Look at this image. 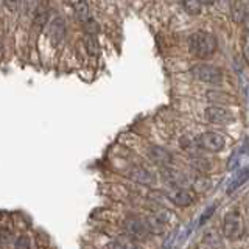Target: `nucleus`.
Segmentation results:
<instances>
[{"label": "nucleus", "instance_id": "obj_23", "mask_svg": "<svg viewBox=\"0 0 249 249\" xmlns=\"http://www.w3.org/2000/svg\"><path fill=\"white\" fill-rule=\"evenodd\" d=\"M248 105H249V88H248Z\"/></svg>", "mask_w": 249, "mask_h": 249}, {"label": "nucleus", "instance_id": "obj_11", "mask_svg": "<svg viewBox=\"0 0 249 249\" xmlns=\"http://www.w3.org/2000/svg\"><path fill=\"white\" fill-rule=\"evenodd\" d=\"M143 221L146 224L148 231H150V233H160L165 229L167 216L162 213H148L143 216Z\"/></svg>", "mask_w": 249, "mask_h": 249}, {"label": "nucleus", "instance_id": "obj_17", "mask_svg": "<svg viewBox=\"0 0 249 249\" xmlns=\"http://www.w3.org/2000/svg\"><path fill=\"white\" fill-rule=\"evenodd\" d=\"M181 3L184 6V10L189 14H192V16L201 14V10H202V2H201V0H181Z\"/></svg>", "mask_w": 249, "mask_h": 249}, {"label": "nucleus", "instance_id": "obj_2", "mask_svg": "<svg viewBox=\"0 0 249 249\" xmlns=\"http://www.w3.org/2000/svg\"><path fill=\"white\" fill-rule=\"evenodd\" d=\"M245 233V221L238 210L226 213L223 218V235L229 240H238Z\"/></svg>", "mask_w": 249, "mask_h": 249}, {"label": "nucleus", "instance_id": "obj_13", "mask_svg": "<svg viewBox=\"0 0 249 249\" xmlns=\"http://www.w3.org/2000/svg\"><path fill=\"white\" fill-rule=\"evenodd\" d=\"M70 5H72L73 11L76 13V18L80 19L83 23L92 22V19H90V10H89V5H88L86 0H70Z\"/></svg>", "mask_w": 249, "mask_h": 249}, {"label": "nucleus", "instance_id": "obj_6", "mask_svg": "<svg viewBox=\"0 0 249 249\" xmlns=\"http://www.w3.org/2000/svg\"><path fill=\"white\" fill-rule=\"evenodd\" d=\"M162 176L163 179L170 184V185H173L175 189H187V185H190L193 184L189 176L184 175L182 171H179V170H173V168H162Z\"/></svg>", "mask_w": 249, "mask_h": 249}, {"label": "nucleus", "instance_id": "obj_21", "mask_svg": "<svg viewBox=\"0 0 249 249\" xmlns=\"http://www.w3.org/2000/svg\"><path fill=\"white\" fill-rule=\"evenodd\" d=\"M243 23H245V28L249 31V13H248V16H246V19H245V22H243Z\"/></svg>", "mask_w": 249, "mask_h": 249}, {"label": "nucleus", "instance_id": "obj_22", "mask_svg": "<svg viewBox=\"0 0 249 249\" xmlns=\"http://www.w3.org/2000/svg\"><path fill=\"white\" fill-rule=\"evenodd\" d=\"M201 2H202V3H212L213 0H201Z\"/></svg>", "mask_w": 249, "mask_h": 249}, {"label": "nucleus", "instance_id": "obj_14", "mask_svg": "<svg viewBox=\"0 0 249 249\" xmlns=\"http://www.w3.org/2000/svg\"><path fill=\"white\" fill-rule=\"evenodd\" d=\"M201 249H224V248H223V241L220 240V237H218L213 231H210L202 237Z\"/></svg>", "mask_w": 249, "mask_h": 249}, {"label": "nucleus", "instance_id": "obj_7", "mask_svg": "<svg viewBox=\"0 0 249 249\" xmlns=\"http://www.w3.org/2000/svg\"><path fill=\"white\" fill-rule=\"evenodd\" d=\"M165 196L170 202L178 207H187L195 202V196L187 189H171L165 192Z\"/></svg>", "mask_w": 249, "mask_h": 249}, {"label": "nucleus", "instance_id": "obj_5", "mask_svg": "<svg viewBox=\"0 0 249 249\" xmlns=\"http://www.w3.org/2000/svg\"><path fill=\"white\" fill-rule=\"evenodd\" d=\"M196 143H198V146L202 148V150L210 151V153H218L224 148L226 139L221 134H218V132L207 131V132H202V134L198 137Z\"/></svg>", "mask_w": 249, "mask_h": 249}, {"label": "nucleus", "instance_id": "obj_20", "mask_svg": "<svg viewBox=\"0 0 249 249\" xmlns=\"http://www.w3.org/2000/svg\"><path fill=\"white\" fill-rule=\"evenodd\" d=\"M20 2H22V0H5V6L10 11H14V10H18V6L20 5Z\"/></svg>", "mask_w": 249, "mask_h": 249}, {"label": "nucleus", "instance_id": "obj_1", "mask_svg": "<svg viewBox=\"0 0 249 249\" xmlns=\"http://www.w3.org/2000/svg\"><path fill=\"white\" fill-rule=\"evenodd\" d=\"M216 37L207 31H196L189 37V49L193 56L199 59L210 58L216 52Z\"/></svg>", "mask_w": 249, "mask_h": 249}, {"label": "nucleus", "instance_id": "obj_15", "mask_svg": "<svg viewBox=\"0 0 249 249\" xmlns=\"http://www.w3.org/2000/svg\"><path fill=\"white\" fill-rule=\"evenodd\" d=\"M249 179V167H246V168H243V170H240L238 171V175L235 176L231 181V184H229V187H228V193L231 195V193H233L237 189H240L241 185H243L246 181Z\"/></svg>", "mask_w": 249, "mask_h": 249}, {"label": "nucleus", "instance_id": "obj_18", "mask_svg": "<svg viewBox=\"0 0 249 249\" xmlns=\"http://www.w3.org/2000/svg\"><path fill=\"white\" fill-rule=\"evenodd\" d=\"M120 245L123 246V249H143L142 246H140L137 241H132V238L126 237V238H120Z\"/></svg>", "mask_w": 249, "mask_h": 249}, {"label": "nucleus", "instance_id": "obj_9", "mask_svg": "<svg viewBox=\"0 0 249 249\" xmlns=\"http://www.w3.org/2000/svg\"><path fill=\"white\" fill-rule=\"evenodd\" d=\"M206 119L210 123H216V124H226L231 123L233 120V115L224 107H218V106H209L206 109Z\"/></svg>", "mask_w": 249, "mask_h": 249}, {"label": "nucleus", "instance_id": "obj_16", "mask_svg": "<svg viewBox=\"0 0 249 249\" xmlns=\"http://www.w3.org/2000/svg\"><path fill=\"white\" fill-rule=\"evenodd\" d=\"M246 16H248V11H246V6L243 5V2H240V0L233 2V5H232V19H233V22L243 23L245 19H246Z\"/></svg>", "mask_w": 249, "mask_h": 249}, {"label": "nucleus", "instance_id": "obj_12", "mask_svg": "<svg viewBox=\"0 0 249 249\" xmlns=\"http://www.w3.org/2000/svg\"><path fill=\"white\" fill-rule=\"evenodd\" d=\"M64 35H66V23L62 19H54L52 23H50V28H49V36H50V41L58 45L62 39H64Z\"/></svg>", "mask_w": 249, "mask_h": 249}, {"label": "nucleus", "instance_id": "obj_10", "mask_svg": "<svg viewBox=\"0 0 249 249\" xmlns=\"http://www.w3.org/2000/svg\"><path fill=\"white\" fill-rule=\"evenodd\" d=\"M128 176L134 181L143 184V185H153L154 184V175L150 170L142 167V165H132L128 170Z\"/></svg>", "mask_w": 249, "mask_h": 249}, {"label": "nucleus", "instance_id": "obj_4", "mask_svg": "<svg viewBox=\"0 0 249 249\" xmlns=\"http://www.w3.org/2000/svg\"><path fill=\"white\" fill-rule=\"evenodd\" d=\"M123 229H124V232L128 233L129 238L136 240V241L145 240L148 237V233H150V231H148L146 224L143 221V218H137V216L124 218Z\"/></svg>", "mask_w": 249, "mask_h": 249}, {"label": "nucleus", "instance_id": "obj_8", "mask_svg": "<svg viewBox=\"0 0 249 249\" xmlns=\"http://www.w3.org/2000/svg\"><path fill=\"white\" fill-rule=\"evenodd\" d=\"M148 156L151 158L154 163H158L162 168H168L170 165H173V156L168 153L165 148H162L159 145H151L148 148Z\"/></svg>", "mask_w": 249, "mask_h": 249}, {"label": "nucleus", "instance_id": "obj_19", "mask_svg": "<svg viewBox=\"0 0 249 249\" xmlns=\"http://www.w3.org/2000/svg\"><path fill=\"white\" fill-rule=\"evenodd\" d=\"M86 45H88V50L90 52V54H97V53H98L97 41H95V37H93L92 35H88V36H86Z\"/></svg>", "mask_w": 249, "mask_h": 249}, {"label": "nucleus", "instance_id": "obj_3", "mask_svg": "<svg viewBox=\"0 0 249 249\" xmlns=\"http://www.w3.org/2000/svg\"><path fill=\"white\" fill-rule=\"evenodd\" d=\"M192 75L202 83H220L223 80V72L212 64H196L192 67Z\"/></svg>", "mask_w": 249, "mask_h": 249}]
</instances>
